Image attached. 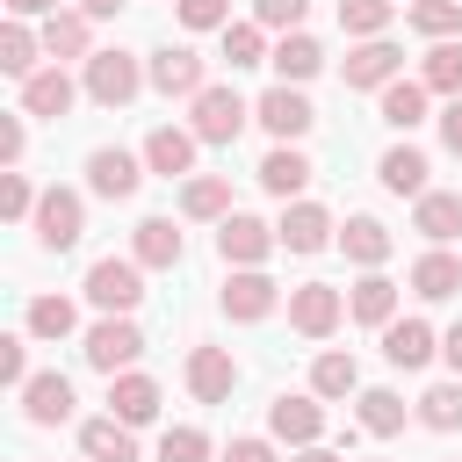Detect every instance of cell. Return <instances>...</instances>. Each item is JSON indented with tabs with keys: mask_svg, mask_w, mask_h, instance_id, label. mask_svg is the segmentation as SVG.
<instances>
[{
	"mask_svg": "<svg viewBox=\"0 0 462 462\" xmlns=\"http://www.w3.org/2000/svg\"><path fill=\"white\" fill-rule=\"evenodd\" d=\"M87 303H94L101 318H130V310L144 303V260H137V253L94 260V267H87Z\"/></svg>",
	"mask_w": 462,
	"mask_h": 462,
	"instance_id": "obj_1",
	"label": "cell"
},
{
	"mask_svg": "<svg viewBox=\"0 0 462 462\" xmlns=\"http://www.w3.org/2000/svg\"><path fill=\"white\" fill-rule=\"evenodd\" d=\"M79 87H87V101H101V108H130L152 79H144V65H137L130 51H94L87 72H79Z\"/></svg>",
	"mask_w": 462,
	"mask_h": 462,
	"instance_id": "obj_2",
	"label": "cell"
},
{
	"mask_svg": "<svg viewBox=\"0 0 462 462\" xmlns=\"http://www.w3.org/2000/svg\"><path fill=\"white\" fill-rule=\"evenodd\" d=\"M245 123H253V101H245L238 87H202V94L188 101V130H195L202 144H238Z\"/></svg>",
	"mask_w": 462,
	"mask_h": 462,
	"instance_id": "obj_3",
	"label": "cell"
},
{
	"mask_svg": "<svg viewBox=\"0 0 462 462\" xmlns=\"http://www.w3.org/2000/svg\"><path fill=\"white\" fill-rule=\"evenodd\" d=\"M137 354H144V332H137V318H94V325L79 332V361H87L94 375H123Z\"/></svg>",
	"mask_w": 462,
	"mask_h": 462,
	"instance_id": "obj_4",
	"label": "cell"
},
{
	"mask_svg": "<svg viewBox=\"0 0 462 462\" xmlns=\"http://www.w3.org/2000/svg\"><path fill=\"white\" fill-rule=\"evenodd\" d=\"M36 245L43 253H72L79 245V231H87V202H79V188H43V202H36Z\"/></svg>",
	"mask_w": 462,
	"mask_h": 462,
	"instance_id": "obj_5",
	"label": "cell"
},
{
	"mask_svg": "<svg viewBox=\"0 0 462 462\" xmlns=\"http://www.w3.org/2000/svg\"><path fill=\"white\" fill-rule=\"evenodd\" d=\"M339 79H346L354 94H383L390 79H404V51H397L390 36H361V43L346 51V65H339Z\"/></svg>",
	"mask_w": 462,
	"mask_h": 462,
	"instance_id": "obj_6",
	"label": "cell"
},
{
	"mask_svg": "<svg viewBox=\"0 0 462 462\" xmlns=\"http://www.w3.org/2000/svg\"><path fill=\"white\" fill-rule=\"evenodd\" d=\"M144 79H152L166 101H195V94L209 87V65H202V51H188V43H159L152 65H144Z\"/></svg>",
	"mask_w": 462,
	"mask_h": 462,
	"instance_id": "obj_7",
	"label": "cell"
},
{
	"mask_svg": "<svg viewBox=\"0 0 462 462\" xmlns=\"http://www.w3.org/2000/svg\"><path fill=\"white\" fill-rule=\"evenodd\" d=\"M144 173H152L144 152H123V144H94V152H87V188H94L101 202H130Z\"/></svg>",
	"mask_w": 462,
	"mask_h": 462,
	"instance_id": "obj_8",
	"label": "cell"
},
{
	"mask_svg": "<svg viewBox=\"0 0 462 462\" xmlns=\"http://www.w3.org/2000/svg\"><path fill=\"white\" fill-rule=\"evenodd\" d=\"M339 318H346V289H332V282H296L289 289V325L303 339H332Z\"/></svg>",
	"mask_w": 462,
	"mask_h": 462,
	"instance_id": "obj_9",
	"label": "cell"
},
{
	"mask_svg": "<svg viewBox=\"0 0 462 462\" xmlns=\"http://www.w3.org/2000/svg\"><path fill=\"white\" fill-rule=\"evenodd\" d=\"M267 433H274L282 448H310V440L325 433V397H318V390H282V397L267 404Z\"/></svg>",
	"mask_w": 462,
	"mask_h": 462,
	"instance_id": "obj_10",
	"label": "cell"
},
{
	"mask_svg": "<svg viewBox=\"0 0 462 462\" xmlns=\"http://www.w3.org/2000/svg\"><path fill=\"white\" fill-rule=\"evenodd\" d=\"M253 123H260V130H267L274 144H296V137H303V130L318 123V108L303 101V87H282V79H274V87H267V94L253 101Z\"/></svg>",
	"mask_w": 462,
	"mask_h": 462,
	"instance_id": "obj_11",
	"label": "cell"
},
{
	"mask_svg": "<svg viewBox=\"0 0 462 462\" xmlns=\"http://www.w3.org/2000/svg\"><path fill=\"white\" fill-rule=\"evenodd\" d=\"M79 94H87V87H79L65 65H43V72L22 79V116H36V123H65Z\"/></svg>",
	"mask_w": 462,
	"mask_h": 462,
	"instance_id": "obj_12",
	"label": "cell"
},
{
	"mask_svg": "<svg viewBox=\"0 0 462 462\" xmlns=\"http://www.w3.org/2000/svg\"><path fill=\"white\" fill-rule=\"evenodd\" d=\"M274 245H282L274 224H260V217H245V209H231V217L217 224V260H224V267H260Z\"/></svg>",
	"mask_w": 462,
	"mask_h": 462,
	"instance_id": "obj_13",
	"label": "cell"
},
{
	"mask_svg": "<svg viewBox=\"0 0 462 462\" xmlns=\"http://www.w3.org/2000/svg\"><path fill=\"white\" fill-rule=\"evenodd\" d=\"M217 303H224V318H238V325H260V318H267V310L282 303V289H274V282H267L260 267H231V274H224V296H217Z\"/></svg>",
	"mask_w": 462,
	"mask_h": 462,
	"instance_id": "obj_14",
	"label": "cell"
},
{
	"mask_svg": "<svg viewBox=\"0 0 462 462\" xmlns=\"http://www.w3.org/2000/svg\"><path fill=\"white\" fill-rule=\"evenodd\" d=\"M43 58L51 65H65V58H94V14L87 7H58V14H43Z\"/></svg>",
	"mask_w": 462,
	"mask_h": 462,
	"instance_id": "obj_15",
	"label": "cell"
},
{
	"mask_svg": "<svg viewBox=\"0 0 462 462\" xmlns=\"http://www.w3.org/2000/svg\"><path fill=\"white\" fill-rule=\"evenodd\" d=\"M195 152H202V137H195L188 123H159V130L144 137V166L166 173V180H188V173H195Z\"/></svg>",
	"mask_w": 462,
	"mask_h": 462,
	"instance_id": "obj_16",
	"label": "cell"
},
{
	"mask_svg": "<svg viewBox=\"0 0 462 462\" xmlns=\"http://www.w3.org/2000/svg\"><path fill=\"white\" fill-rule=\"evenodd\" d=\"M433 354H440V332H433L426 318H390V325H383V361H390V368L411 375V368H426Z\"/></svg>",
	"mask_w": 462,
	"mask_h": 462,
	"instance_id": "obj_17",
	"label": "cell"
},
{
	"mask_svg": "<svg viewBox=\"0 0 462 462\" xmlns=\"http://www.w3.org/2000/svg\"><path fill=\"white\" fill-rule=\"evenodd\" d=\"M274 238H282V253H325V245H332L339 231H332V217H325L318 202H303V195H296V202L282 209V224H274Z\"/></svg>",
	"mask_w": 462,
	"mask_h": 462,
	"instance_id": "obj_18",
	"label": "cell"
},
{
	"mask_svg": "<svg viewBox=\"0 0 462 462\" xmlns=\"http://www.w3.org/2000/svg\"><path fill=\"white\" fill-rule=\"evenodd\" d=\"M267 65H274L282 87H303V79L325 72V43H318L310 29H289V36H274V58H267Z\"/></svg>",
	"mask_w": 462,
	"mask_h": 462,
	"instance_id": "obj_19",
	"label": "cell"
},
{
	"mask_svg": "<svg viewBox=\"0 0 462 462\" xmlns=\"http://www.w3.org/2000/svg\"><path fill=\"white\" fill-rule=\"evenodd\" d=\"M188 390H195L202 404H224V397L238 390V361H231V346H195V354H188Z\"/></svg>",
	"mask_w": 462,
	"mask_h": 462,
	"instance_id": "obj_20",
	"label": "cell"
},
{
	"mask_svg": "<svg viewBox=\"0 0 462 462\" xmlns=\"http://www.w3.org/2000/svg\"><path fill=\"white\" fill-rule=\"evenodd\" d=\"M22 419H29V426H65V419H72V383H65L58 368L29 375V383H22Z\"/></svg>",
	"mask_w": 462,
	"mask_h": 462,
	"instance_id": "obj_21",
	"label": "cell"
},
{
	"mask_svg": "<svg viewBox=\"0 0 462 462\" xmlns=\"http://www.w3.org/2000/svg\"><path fill=\"white\" fill-rule=\"evenodd\" d=\"M159 383L152 375H137V368H123V375H108V411L123 419V426H152L159 419Z\"/></svg>",
	"mask_w": 462,
	"mask_h": 462,
	"instance_id": "obj_22",
	"label": "cell"
},
{
	"mask_svg": "<svg viewBox=\"0 0 462 462\" xmlns=\"http://www.w3.org/2000/svg\"><path fill=\"white\" fill-rule=\"evenodd\" d=\"M310 173H318V166H310V159H303L296 144H274V152L260 159V173H253V180H260V188H267L274 202H296V195L310 188Z\"/></svg>",
	"mask_w": 462,
	"mask_h": 462,
	"instance_id": "obj_23",
	"label": "cell"
},
{
	"mask_svg": "<svg viewBox=\"0 0 462 462\" xmlns=\"http://www.w3.org/2000/svg\"><path fill=\"white\" fill-rule=\"evenodd\" d=\"M346 318H354V325H375V332H383V325L397 318V282H390L383 267H368V274H361V282L346 289Z\"/></svg>",
	"mask_w": 462,
	"mask_h": 462,
	"instance_id": "obj_24",
	"label": "cell"
},
{
	"mask_svg": "<svg viewBox=\"0 0 462 462\" xmlns=\"http://www.w3.org/2000/svg\"><path fill=\"white\" fill-rule=\"evenodd\" d=\"M411 296H419V303H448V296H462V260H455L448 245L419 253V260H411Z\"/></svg>",
	"mask_w": 462,
	"mask_h": 462,
	"instance_id": "obj_25",
	"label": "cell"
},
{
	"mask_svg": "<svg viewBox=\"0 0 462 462\" xmlns=\"http://www.w3.org/2000/svg\"><path fill=\"white\" fill-rule=\"evenodd\" d=\"M411 231H419L426 245H448V238L462 231V195H448V188H426V195L411 202Z\"/></svg>",
	"mask_w": 462,
	"mask_h": 462,
	"instance_id": "obj_26",
	"label": "cell"
},
{
	"mask_svg": "<svg viewBox=\"0 0 462 462\" xmlns=\"http://www.w3.org/2000/svg\"><path fill=\"white\" fill-rule=\"evenodd\" d=\"M79 455H94V462H137V426H123L116 411H101V419L79 426Z\"/></svg>",
	"mask_w": 462,
	"mask_h": 462,
	"instance_id": "obj_27",
	"label": "cell"
},
{
	"mask_svg": "<svg viewBox=\"0 0 462 462\" xmlns=\"http://www.w3.org/2000/svg\"><path fill=\"white\" fill-rule=\"evenodd\" d=\"M426 101H433V94H426V79H390V87H383V101H375V116H383L397 137H411V130L426 123Z\"/></svg>",
	"mask_w": 462,
	"mask_h": 462,
	"instance_id": "obj_28",
	"label": "cell"
},
{
	"mask_svg": "<svg viewBox=\"0 0 462 462\" xmlns=\"http://www.w3.org/2000/svg\"><path fill=\"white\" fill-rule=\"evenodd\" d=\"M426 173H433V166H426V152H419V144H390V152L375 159V180H383L390 195H411V202L426 195Z\"/></svg>",
	"mask_w": 462,
	"mask_h": 462,
	"instance_id": "obj_29",
	"label": "cell"
},
{
	"mask_svg": "<svg viewBox=\"0 0 462 462\" xmlns=\"http://www.w3.org/2000/svg\"><path fill=\"white\" fill-rule=\"evenodd\" d=\"M180 217H188V224H224V217H231V180H224V173H188Z\"/></svg>",
	"mask_w": 462,
	"mask_h": 462,
	"instance_id": "obj_30",
	"label": "cell"
},
{
	"mask_svg": "<svg viewBox=\"0 0 462 462\" xmlns=\"http://www.w3.org/2000/svg\"><path fill=\"white\" fill-rule=\"evenodd\" d=\"M390 245H397V238H390V224H383V217H346V231H339V253H346L354 267H383V260H390Z\"/></svg>",
	"mask_w": 462,
	"mask_h": 462,
	"instance_id": "obj_31",
	"label": "cell"
},
{
	"mask_svg": "<svg viewBox=\"0 0 462 462\" xmlns=\"http://www.w3.org/2000/svg\"><path fill=\"white\" fill-rule=\"evenodd\" d=\"M130 253H137L144 267H180V253H188V238L173 231V217H144V224L130 231Z\"/></svg>",
	"mask_w": 462,
	"mask_h": 462,
	"instance_id": "obj_32",
	"label": "cell"
},
{
	"mask_svg": "<svg viewBox=\"0 0 462 462\" xmlns=\"http://www.w3.org/2000/svg\"><path fill=\"white\" fill-rule=\"evenodd\" d=\"M36 58H43V29H29V22L7 14V29H0V72L7 79H29V72H43Z\"/></svg>",
	"mask_w": 462,
	"mask_h": 462,
	"instance_id": "obj_33",
	"label": "cell"
},
{
	"mask_svg": "<svg viewBox=\"0 0 462 462\" xmlns=\"http://www.w3.org/2000/svg\"><path fill=\"white\" fill-rule=\"evenodd\" d=\"M22 325H29V339H72L79 332V303L72 296H29Z\"/></svg>",
	"mask_w": 462,
	"mask_h": 462,
	"instance_id": "obj_34",
	"label": "cell"
},
{
	"mask_svg": "<svg viewBox=\"0 0 462 462\" xmlns=\"http://www.w3.org/2000/svg\"><path fill=\"white\" fill-rule=\"evenodd\" d=\"M310 390H318L325 404H339V397H361V368H354V354L325 346V354L310 361Z\"/></svg>",
	"mask_w": 462,
	"mask_h": 462,
	"instance_id": "obj_35",
	"label": "cell"
},
{
	"mask_svg": "<svg viewBox=\"0 0 462 462\" xmlns=\"http://www.w3.org/2000/svg\"><path fill=\"white\" fill-rule=\"evenodd\" d=\"M419 79H426V94H462V36H440V43H426V58H419Z\"/></svg>",
	"mask_w": 462,
	"mask_h": 462,
	"instance_id": "obj_36",
	"label": "cell"
},
{
	"mask_svg": "<svg viewBox=\"0 0 462 462\" xmlns=\"http://www.w3.org/2000/svg\"><path fill=\"white\" fill-rule=\"evenodd\" d=\"M354 404H361V433H375V440L404 433V419H411V411H404V397H397V390H383V383H375V390H361Z\"/></svg>",
	"mask_w": 462,
	"mask_h": 462,
	"instance_id": "obj_37",
	"label": "cell"
},
{
	"mask_svg": "<svg viewBox=\"0 0 462 462\" xmlns=\"http://www.w3.org/2000/svg\"><path fill=\"white\" fill-rule=\"evenodd\" d=\"M217 36H224L231 72H245V65H267V58H274V43H267V29H260V22H224Z\"/></svg>",
	"mask_w": 462,
	"mask_h": 462,
	"instance_id": "obj_38",
	"label": "cell"
},
{
	"mask_svg": "<svg viewBox=\"0 0 462 462\" xmlns=\"http://www.w3.org/2000/svg\"><path fill=\"white\" fill-rule=\"evenodd\" d=\"M404 22H411L426 43H440V36H462V0H411V7H404Z\"/></svg>",
	"mask_w": 462,
	"mask_h": 462,
	"instance_id": "obj_39",
	"label": "cell"
},
{
	"mask_svg": "<svg viewBox=\"0 0 462 462\" xmlns=\"http://www.w3.org/2000/svg\"><path fill=\"white\" fill-rule=\"evenodd\" d=\"M397 22V0H339V29L361 43V36H383Z\"/></svg>",
	"mask_w": 462,
	"mask_h": 462,
	"instance_id": "obj_40",
	"label": "cell"
},
{
	"mask_svg": "<svg viewBox=\"0 0 462 462\" xmlns=\"http://www.w3.org/2000/svg\"><path fill=\"white\" fill-rule=\"evenodd\" d=\"M419 426L455 433V426H462V383H433V390L419 397Z\"/></svg>",
	"mask_w": 462,
	"mask_h": 462,
	"instance_id": "obj_41",
	"label": "cell"
},
{
	"mask_svg": "<svg viewBox=\"0 0 462 462\" xmlns=\"http://www.w3.org/2000/svg\"><path fill=\"white\" fill-rule=\"evenodd\" d=\"M159 462H209V433L202 426H166L159 433Z\"/></svg>",
	"mask_w": 462,
	"mask_h": 462,
	"instance_id": "obj_42",
	"label": "cell"
},
{
	"mask_svg": "<svg viewBox=\"0 0 462 462\" xmlns=\"http://www.w3.org/2000/svg\"><path fill=\"white\" fill-rule=\"evenodd\" d=\"M0 383L22 397V383H29V325L22 332H0Z\"/></svg>",
	"mask_w": 462,
	"mask_h": 462,
	"instance_id": "obj_43",
	"label": "cell"
},
{
	"mask_svg": "<svg viewBox=\"0 0 462 462\" xmlns=\"http://www.w3.org/2000/svg\"><path fill=\"white\" fill-rule=\"evenodd\" d=\"M36 202H43V195H36L22 173H0V217H7V224H29V217H36Z\"/></svg>",
	"mask_w": 462,
	"mask_h": 462,
	"instance_id": "obj_44",
	"label": "cell"
},
{
	"mask_svg": "<svg viewBox=\"0 0 462 462\" xmlns=\"http://www.w3.org/2000/svg\"><path fill=\"white\" fill-rule=\"evenodd\" d=\"M303 7H310V0H253V22H260L267 36H289V29H303Z\"/></svg>",
	"mask_w": 462,
	"mask_h": 462,
	"instance_id": "obj_45",
	"label": "cell"
},
{
	"mask_svg": "<svg viewBox=\"0 0 462 462\" xmlns=\"http://www.w3.org/2000/svg\"><path fill=\"white\" fill-rule=\"evenodd\" d=\"M22 152H29V123H22V108H14V116H0V173H14Z\"/></svg>",
	"mask_w": 462,
	"mask_h": 462,
	"instance_id": "obj_46",
	"label": "cell"
},
{
	"mask_svg": "<svg viewBox=\"0 0 462 462\" xmlns=\"http://www.w3.org/2000/svg\"><path fill=\"white\" fill-rule=\"evenodd\" d=\"M173 14H180L188 29H224V22H231V0H173Z\"/></svg>",
	"mask_w": 462,
	"mask_h": 462,
	"instance_id": "obj_47",
	"label": "cell"
},
{
	"mask_svg": "<svg viewBox=\"0 0 462 462\" xmlns=\"http://www.w3.org/2000/svg\"><path fill=\"white\" fill-rule=\"evenodd\" d=\"M224 462H282L274 455V433L260 440V433H238V440H224Z\"/></svg>",
	"mask_w": 462,
	"mask_h": 462,
	"instance_id": "obj_48",
	"label": "cell"
},
{
	"mask_svg": "<svg viewBox=\"0 0 462 462\" xmlns=\"http://www.w3.org/2000/svg\"><path fill=\"white\" fill-rule=\"evenodd\" d=\"M433 123H440V144H448V152L462 159V94H455V101H448V108H440Z\"/></svg>",
	"mask_w": 462,
	"mask_h": 462,
	"instance_id": "obj_49",
	"label": "cell"
},
{
	"mask_svg": "<svg viewBox=\"0 0 462 462\" xmlns=\"http://www.w3.org/2000/svg\"><path fill=\"white\" fill-rule=\"evenodd\" d=\"M440 361H448V368H455V375H462V318H455V325H448V332H440Z\"/></svg>",
	"mask_w": 462,
	"mask_h": 462,
	"instance_id": "obj_50",
	"label": "cell"
},
{
	"mask_svg": "<svg viewBox=\"0 0 462 462\" xmlns=\"http://www.w3.org/2000/svg\"><path fill=\"white\" fill-rule=\"evenodd\" d=\"M7 14H14V22H29V14H58V0H7Z\"/></svg>",
	"mask_w": 462,
	"mask_h": 462,
	"instance_id": "obj_51",
	"label": "cell"
},
{
	"mask_svg": "<svg viewBox=\"0 0 462 462\" xmlns=\"http://www.w3.org/2000/svg\"><path fill=\"white\" fill-rule=\"evenodd\" d=\"M289 462H346V455H339V448H318V440H310V448H296Z\"/></svg>",
	"mask_w": 462,
	"mask_h": 462,
	"instance_id": "obj_52",
	"label": "cell"
},
{
	"mask_svg": "<svg viewBox=\"0 0 462 462\" xmlns=\"http://www.w3.org/2000/svg\"><path fill=\"white\" fill-rule=\"evenodd\" d=\"M79 7H87L94 22H116V7H123V0H79Z\"/></svg>",
	"mask_w": 462,
	"mask_h": 462,
	"instance_id": "obj_53",
	"label": "cell"
},
{
	"mask_svg": "<svg viewBox=\"0 0 462 462\" xmlns=\"http://www.w3.org/2000/svg\"><path fill=\"white\" fill-rule=\"evenodd\" d=\"M397 7H411V0H397Z\"/></svg>",
	"mask_w": 462,
	"mask_h": 462,
	"instance_id": "obj_54",
	"label": "cell"
},
{
	"mask_svg": "<svg viewBox=\"0 0 462 462\" xmlns=\"http://www.w3.org/2000/svg\"><path fill=\"white\" fill-rule=\"evenodd\" d=\"M79 462H94V455H79Z\"/></svg>",
	"mask_w": 462,
	"mask_h": 462,
	"instance_id": "obj_55",
	"label": "cell"
}]
</instances>
